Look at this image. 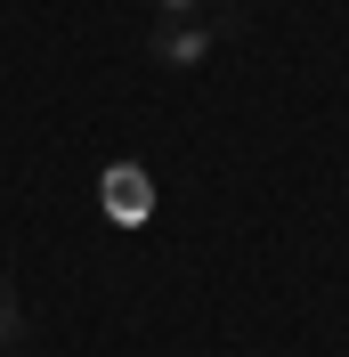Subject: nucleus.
Listing matches in <instances>:
<instances>
[{"mask_svg": "<svg viewBox=\"0 0 349 357\" xmlns=\"http://www.w3.org/2000/svg\"><path fill=\"white\" fill-rule=\"evenodd\" d=\"M219 33H236V24H228V17H219V24L187 17V24H154V33H147V49H154V66H171V73H195L203 57L219 49Z\"/></svg>", "mask_w": 349, "mask_h": 357, "instance_id": "f257e3e1", "label": "nucleus"}, {"mask_svg": "<svg viewBox=\"0 0 349 357\" xmlns=\"http://www.w3.org/2000/svg\"><path fill=\"white\" fill-rule=\"evenodd\" d=\"M98 203H106L114 227H138V220H154V178L138 171V162H114V171L98 178Z\"/></svg>", "mask_w": 349, "mask_h": 357, "instance_id": "f03ea898", "label": "nucleus"}, {"mask_svg": "<svg viewBox=\"0 0 349 357\" xmlns=\"http://www.w3.org/2000/svg\"><path fill=\"white\" fill-rule=\"evenodd\" d=\"M24 341V301L8 292V276H0V349H17Z\"/></svg>", "mask_w": 349, "mask_h": 357, "instance_id": "7ed1b4c3", "label": "nucleus"}, {"mask_svg": "<svg viewBox=\"0 0 349 357\" xmlns=\"http://www.w3.org/2000/svg\"><path fill=\"white\" fill-rule=\"evenodd\" d=\"M147 8H154L163 24H187V17H203V0H147Z\"/></svg>", "mask_w": 349, "mask_h": 357, "instance_id": "20e7f679", "label": "nucleus"}, {"mask_svg": "<svg viewBox=\"0 0 349 357\" xmlns=\"http://www.w3.org/2000/svg\"><path fill=\"white\" fill-rule=\"evenodd\" d=\"M0 357H8V349H0Z\"/></svg>", "mask_w": 349, "mask_h": 357, "instance_id": "39448f33", "label": "nucleus"}]
</instances>
